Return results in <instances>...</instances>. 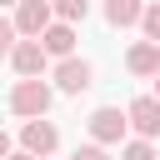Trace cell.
Here are the masks:
<instances>
[{"mask_svg": "<svg viewBox=\"0 0 160 160\" xmlns=\"http://www.w3.org/2000/svg\"><path fill=\"white\" fill-rule=\"evenodd\" d=\"M50 5H55V20H70V25L90 15V0H50Z\"/></svg>", "mask_w": 160, "mask_h": 160, "instance_id": "11", "label": "cell"}, {"mask_svg": "<svg viewBox=\"0 0 160 160\" xmlns=\"http://www.w3.org/2000/svg\"><path fill=\"white\" fill-rule=\"evenodd\" d=\"M55 85H60L65 95H80V90H90V85H95V70H90V60H75V55H70V60H60V65H55Z\"/></svg>", "mask_w": 160, "mask_h": 160, "instance_id": "7", "label": "cell"}, {"mask_svg": "<svg viewBox=\"0 0 160 160\" xmlns=\"http://www.w3.org/2000/svg\"><path fill=\"white\" fill-rule=\"evenodd\" d=\"M85 125H90V140H95V145H120L125 130H130V115L115 110V105H100V110H90Z\"/></svg>", "mask_w": 160, "mask_h": 160, "instance_id": "1", "label": "cell"}, {"mask_svg": "<svg viewBox=\"0 0 160 160\" xmlns=\"http://www.w3.org/2000/svg\"><path fill=\"white\" fill-rule=\"evenodd\" d=\"M10 110L25 115V120H40V115L50 110V85H45V80H20V85L10 90Z\"/></svg>", "mask_w": 160, "mask_h": 160, "instance_id": "2", "label": "cell"}, {"mask_svg": "<svg viewBox=\"0 0 160 160\" xmlns=\"http://www.w3.org/2000/svg\"><path fill=\"white\" fill-rule=\"evenodd\" d=\"M140 30H145V40H155V45H160V0H155V5H145V20H140Z\"/></svg>", "mask_w": 160, "mask_h": 160, "instance_id": "13", "label": "cell"}, {"mask_svg": "<svg viewBox=\"0 0 160 160\" xmlns=\"http://www.w3.org/2000/svg\"><path fill=\"white\" fill-rule=\"evenodd\" d=\"M70 160H110V155H105V145H95V140H90V145H80Z\"/></svg>", "mask_w": 160, "mask_h": 160, "instance_id": "15", "label": "cell"}, {"mask_svg": "<svg viewBox=\"0 0 160 160\" xmlns=\"http://www.w3.org/2000/svg\"><path fill=\"white\" fill-rule=\"evenodd\" d=\"M50 25H55V5H50V0H20V5H15V30H20L25 40H40Z\"/></svg>", "mask_w": 160, "mask_h": 160, "instance_id": "3", "label": "cell"}, {"mask_svg": "<svg viewBox=\"0 0 160 160\" xmlns=\"http://www.w3.org/2000/svg\"><path fill=\"white\" fill-rule=\"evenodd\" d=\"M20 145L35 155V160H45V155H55V145H60V130L40 115V120H25L20 125Z\"/></svg>", "mask_w": 160, "mask_h": 160, "instance_id": "4", "label": "cell"}, {"mask_svg": "<svg viewBox=\"0 0 160 160\" xmlns=\"http://www.w3.org/2000/svg\"><path fill=\"white\" fill-rule=\"evenodd\" d=\"M0 5H20V0H0Z\"/></svg>", "mask_w": 160, "mask_h": 160, "instance_id": "19", "label": "cell"}, {"mask_svg": "<svg viewBox=\"0 0 160 160\" xmlns=\"http://www.w3.org/2000/svg\"><path fill=\"white\" fill-rule=\"evenodd\" d=\"M105 20H110L115 30L140 25V20H145V0H105Z\"/></svg>", "mask_w": 160, "mask_h": 160, "instance_id": "10", "label": "cell"}, {"mask_svg": "<svg viewBox=\"0 0 160 160\" xmlns=\"http://www.w3.org/2000/svg\"><path fill=\"white\" fill-rule=\"evenodd\" d=\"M10 155H15V150H10V135L0 130V160H10Z\"/></svg>", "mask_w": 160, "mask_h": 160, "instance_id": "16", "label": "cell"}, {"mask_svg": "<svg viewBox=\"0 0 160 160\" xmlns=\"http://www.w3.org/2000/svg\"><path fill=\"white\" fill-rule=\"evenodd\" d=\"M45 60H50V55H45L40 40H20V45L10 50V65H15L20 80H40V75H45Z\"/></svg>", "mask_w": 160, "mask_h": 160, "instance_id": "5", "label": "cell"}, {"mask_svg": "<svg viewBox=\"0 0 160 160\" xmlns=\"http://www.w3.org/2000/svg\"><path fill=\"white\" fill-rule=\"evenodd\" d=\"M40 45H45V55L70 60V55H75V25H70V20H55V25L40 35Z\"/></svg>", "mask_w": 160, "mask_h": 160, "instance_id": "9", "label": "cell"}, {"mask_svg": "<svg viewBox=\"0 0 160 160\" xmlns=\"http://www.w3.org/2000/svg\"><path fill=\"white\" fill-rule=\"evenodd\" d=\"M15 35H20V30H15V20H5V15H0V55H10V50L20 45Z\"/></svg>", "mask_w": 160, "mask_h": 160, "instance_id": "14", "label": "cell"}, {"mask_svg": "<svg viewBox=\"0 0 160 160\" xmlns=\"http://www.w3.org/2000/svg\"><path fill=\"white\" fill-rule=\"evenodd\" d=\"M125 70L155 80V75H160V45H155V40H135V45L125 50Z\"/></svg>", "mask_w": 160, "mask_h": 160, "instance_id": "8", "label": "cell"}, {"mask_svg": "<svg viewBox=\"0 0 160 160\" xmlns=\"http://www.w3.org/2000/svg\"><path fill=\"white\" fill-rule=\"evenodd\" d=\"M125 115H130V130H135L140 140H150V135H160V100H155V95H135Z\"/></svg>", "mask_w": 160, "mask_h": 160, "instance_id": "6", "label": "cell"}, {"mask_svg": "<svg viewBox=\"0 0 160 160\" xmlns=\"http://www.w3.org/2000/svg\"><path fill=\"white\" fill-rule=\"evenodd\" d=\"M10 160H35V155H30V150H15V155H10Z\"/></svg>", "mask_w": 160, "mask_h": 160, "instance_id": "17", "label": "cell"}, {"mask_svg": "<svg viewBox=\"0 0 160 160\" xmlns=\"http://www.w3.org/2000/svg\"><path fill=\"white\" fill-rule=\"evenodd\" d=\"M155 100H160V75H155Z\"/></svg>", "mask_w": 160, "mask_h": 160, "instance_id": "18", "label": "cell"}, {"mask_svg": "<svg viewBox=\"0 0 160 160\" xmlns=\"http://www.w3.org/2000/svg\"><path fill=\"white\" fill-rule=\"evenodd\" d=\"M120 160H155V150H150V140H125V150H120Z\"/></svg>", "mask_w": 160, "mask_h": 160, "instance_id": "12", "label": "cell"}]
</instances>
